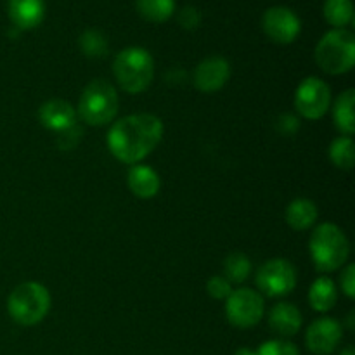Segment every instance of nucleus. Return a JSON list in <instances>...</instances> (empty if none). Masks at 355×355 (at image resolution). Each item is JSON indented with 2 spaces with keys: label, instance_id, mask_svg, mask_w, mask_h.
Masks as SVG:
<instances>
[{
  "label": "nucleus",
  "instance_id": "f257e3e1",
  "mask_svg": "<svg viewBox=\"0 0 355 355\" xmlns=\"http://www.w3.org/2000/svg\"><path fill=\"white\" fill-rule=\"evenodd\" d=\"M163 121L149 113L128 114L113 123L107 132V148L121 163L137 165L151 155L163 139Z\"/></svg>",
  "mask_w": 355,
  "mask_h": 355
},
{
  "label": "nucleus",
  "instance_id": "f03ea898",
  "mask_svg": "<svg viewBox=\"0 0 355 355\" xmlns=\"http://www.w3.org/2000/svg\"><path fill=\"white\" fill-rule=\"evenodd\" d=\"M311 259L319 272H335L342 269L350 255V243L345 232L335 224L318 225L309 241Z\"/></svg>",
  "mask_w": 355,
  "mask_h": 355
},
{
  "label": "nucleus",
  "instance_id": "7ed1b4c3",
  "mask_svg": "<svg viewBox=\"0 0 355 355\" xmlns=\"http://www.w3.org/2000/svg\"><path fill=\"white\" fill-rule=\"evenodd\" d=\"M113 73L125 92L141 94L155 78V61L146 49L127 47L114 58Z\"/></svg>",
  "mask_w": 355,
  "mask_h": 355
},
{
  "label": "nucleus",
  "instance_id": "20e7f679",
  "mask_svg": "<svg viewBox=\"0 0 355 355\" xmlns=\"http://www.w3.org/2000/svg\"><path fill=\"white\" fill-rule=\"evenodd\" d=\"M7 311L12 321L21 326H35L51 311V293L35 281L17 284L7 298Z\"/></svg>",
  "mask_w": 355,
  "mask_h": 355
},
{
  "label": "nucleus",
  "instance_id": "39448f33",
  "mask_svg": "<svg viewBox=\"0 0 355 355\" xmlns=\"http://www.w3.org/2000/svg\"><path fill=\"white\" fill-rule=\"evenodd\" d=\"M118 92L106 80H94L83 89L78 103V114L87 125L103 127L111 123L118 114Z\"/></svg>",
  "mask_w": 355,
  "mask_h": 355
},
{
  "label": "nucleus",
  "instance_id": "423d86ee",
  "mask_svg": "<svg viewBox=\"0 0 355 355\" xmlns=\"http://www.w3.org/2000/svg\"><path fill=\"white\" fill-rule=\"evenodd\" d=\"M314 59L328 75L349 73L355 64V38L349 30H331L319 40Z\"/></svg>",
  "mask_w": 355,
  "mask_h": 355
},
{
  "label": "nucleus",
  "instance_id": "0eeeda50",
  "mask_svg": "<svg viewBox=\"0 0 355 355\" xmlns=\"http://www.w3.org/2000/svg\"><path fill=\"white\" fill-rule=\"evenodd\" d=\"M266 312L263 297L250 288H238L225 298V315L232 326L248 329L259 324Z\"/></svg>",
  "mask_w": 355,
  "mask_h": 355
},
{
  "label": "nucleus",
  "instance_id": "6e6552de",
  "mask_svg": "<svg viewBox=\"0 0 355 355\" xmlns=\"http://www.w3.org/2000/svg\"><path fill=\"white\" fill-rule=\"evenodd\" d=\"M255 283L260 293L266 297H284V295H290L297 286V272L288 260L272 259L259 267Z\"/></svg>",
  "mask_w": 355,
  "mask_h": 355
},
{
  "label": "nucleus",
  "instance_id": "1a4fd4ad",
  "mask_svg": "<svg viewBox=\"0 0 355 355\" xmlns=\"http://www.w3.org/2000/svg\"><path fill=\"white\" fill-rule=\"evenodd\" d=\"M331 104V89L324 80L307 76L295 92V107L307 120H321Z\"/></svg>",
  "mask_w": 355,
  "mask_h": 355
},
{
  "label": "nucleus",
  "instance_id": "9d476101",
  "mask_svg": "<svg viewBox=\"0 0 355 355\" xmlns=\"http://www.w3.org/2000/svg\"><path fill=\"white\" fill-rule=\"evenodd\" d=\"M263 33L281 45L291 44L300 35L302 23L297 14L288 7H270L262 17Z\"/></svg>",
  "mask_w": 355,
  "mask_h": 355
},
{
  "label": "nucleus",
  "instance_id": "9b49d317",
  "mask_svg": "<svg viewBox=\"0 0 355 355\" xmlns=\"http://www.w3.org/2000/svg\"><path fill=\"white\" fill-rule=\"evenodd\" d=\"M342 326L331 318H321L312 322L305 335L307 349L315 355H329L342 342Z\"/></svg>",
  "mask_w": 355,
  "mask_h": 355
},
{
  "label": "nucleus",
  "instance_id": "f8f14e48",
  "mask_svg": "<svg viewBox=\"0 0 355 355\" xmlns=\"http://www.w3.org/2000/svg\"><path fill=\"white\" fill-rule=\"evenodd\" d=\"M231 76V66L220 55L203 59L194 69V85L205 94L220 90Z\"/></svg>",
  "mask_w": 355,
  "mask_h": 355
},
{
  "label": "nucleus",
  "instance_id": "ddd939ff",
  "mask_svg": "<svg viewBox=\"0 0 355 355\" xmlns=\"http://www.w3.org/2000/svg\"><path fill=\"white\" fill-rule=\"evenodd\" d=\"M38 118H40V123L47 130L68 132L75 127L76 110L68 101L52 99L42 104L40 111H38Z\"/></svg>",
  "mask_w": 355,
  "mask_h": 355
},
{
  "label": "nucleus",
  "instance_id": "4468645a",
  "mask_svg": "<svg viewBox=\"0 0 355 355\" xmlns=\"http://www.w3.org/2000/svg\"><path fill=\"white\" fill-rule=\"evenodd\" d=\"M7 12L10 21L19 30H33L40 26L45 16L44 0H9Z\"/></svg>",
  "mask_w": 355,
  "mask_h": 355
},
{
  "label": "nucleus",
  "instance_id": "2eb2a0df",
  "mask_svg": "<svg viewBox=\"0 0 355 355\" xmlns=\"http://www.w3.org/2000/svg\"><path fill=\"white\" fill-rule=\"evenodd\" d=\"M127 182L132 194L141 198V200H151L159 193V187H162V179L156 173V170H153L148 165H139V163L130 166Z\"/></svg>",
  "mask_w": 355,
  "mask_h": 355
},
{
  "label": "nucleus",
  "instance_id": "dca6fc26",
  "mask_svg": "<svg viewBox=\"0 0 355 355\" xmlns=\"http://www.w3.org/2000/svg\"><path fill=\"white\" fill-rule=\"evenodd\" d=\"M269 326L279 336H293L302 328V312L288 302H279L269 312Z\"/></svg>",
  "mask_w": 355,
  "mask_h": 355
},
{
  "label": "nucleus",
  "instance_id": "f3484780",
  "mask_svg": "<svg viewBox=\"0 0 355 355\" xmlns=\"http://www.w3.org/2000/svg\"><path fill=\"white\" fill-rule=\"evenodd\" d=\"M318 207L307 198L293 200L286 208V224L295 231H307L318 222Z\"/></svg>",
  "mask_w": 355,
  "mask_h": 355
},
{
  "label": "nucleus",
  "instance_id": "a211bd4d",
  "mask_svg": "<svg viewBox=\"0 0 355 355\" xmlns=\"http://www.w3.org/2000/svg\"><path fill=\"white\" fill-rule=\"evenodd\" d=\"M338 300V291H336L335 283L329 277L321 276L312 283L309 290V304L314 311L328 312L331 311Z\"/></svg>",
  "mask_w": 355,
  "mask_h": 355
},
{
  "label": "nucleus",
  "instance_id": "6ab92c4d",
  "mask_svg": "<svg viewBox=\"0 0 355 355\" xmlns=\"http://www.w3.org/2000/svg\"><path fill=\"white\" fill-rule=\"evenodd\" d=\"M354 104H355V90L349 89L338 96L333 107V118L335 125L343 135H352L355 132V116H354Z\"/></svg>",
  "mask_w": 355,
  "mask_h": 355
},
{
  "label": "nucleus",
  "instance_id": "aec40b11",
  "mask_svg": "<svg viewBox=\"0 0 355 355\" xmlns=\"http://www.w3.org/2000/svg\"><path fill=\"white\" fill-rule=\"evenodd\" d=\"M135 7L149 23H165L175 12V0H135Z\"/></svg>",
  "mask_w": 355,
  "mask_h": 355
},
{
  "label": "nucleus",
  "instance_id": "412c9836",
  "mask_svg": "<svg viewBox=\"0 0 355 355\" xmlns=\"http://www.w3.org/2000/svg\"><path fill=\"white\" fill-rule=\"evenodd\" d=\"M322 12L335 30H343L354 21V3L352 0H326Z\"/></svg>",
  "mask_w": 355,
  "mask_h": 355
},
{
  "label": "nucleus",
  "instance_id": "4be33fe9",
  "mask_svg": "<svg viewBox=\"0 0 355 355\" xmlns=\"http://www.w3.org/2000/svg\"><path fill=\"white\" fill-rule=\"evenodd\" d=\"M329 158L336 168L352 170L355 162V146L352 137L343 135V137L335 139L329 148Z\"/></svg>",
  "mask_w": 355,
  "mask_h": 355
},
{
  "label": "nucleus",
  "instance_id": "5701e85b",
  "mask_svg": "<svg viewBox=\"0 0 355 355\" xmlns=\"http://www.w3.org/2000/svg\"><path fill=\"white\" fill-rule=\"evenodd\" d=\"M252 274V262L243 253H231L224 262V277L229 283H243Z\"/></svg>",
  "mask_w": 355,
  "mask_h": 355
},
{
  "label": "nucleus",
  "instance_id": "b1692460",
  "mask_svg": "<svg viewBox=\"0 0 355 355\" xmlns=\"http://www.w3.org/2000/svg\"><path fill=\"white\" fill-rule=\"evenodd\" d=\"M236 355H300V352L293 343L286 340H269L255 350L239 349Z\"/></svg>",
  "mask_w": 355,
  "mask_h": 355
},
{
  "label": "nucleus",
  "instance_id": "393cba45",
  "mask_svg": "<svg viewBox=\"0 0 355 355\" xmlns=\"http://www.w3.org/2000/svg\"><path fill=\"white\" fill-rule=\"evenodd\" d=\"M80 47L89 58H103L107 54V40L101 31L87 30L80 37Z\"/></svg>",
  "mask_w": 355,
  "mask_h": 355
},
{
  "label": "nucleus",
  "instance_id": "a878e982",
  "mask_svg": "<svg viewBox=\"0 0 355 355\" xmlns=\"http://www.w3.org/2000/svg\"><path fill=\"white\" fill-rule=\"evenodd\" d=\"M207 291L215 300H225L232 293V286L224 276H214L207 283Z\"/></svg>",
  "mask_w": 355,
  "mask_h": 355
},
{
  "label": "nucleus",
  "instance_id": "bb28decb",
  "mask_svg": "<svg viewBox=\"0 0 355 355\" xmlns=\"http://www.w3.org/2000/svg\"><path fill=\"white\" fill-rule=\"evenodd\" d=\"M177 21H179V24L184 30H196L201 23V14L196 7L187 6L180 10L179 16H177Z\"/></svg>",
  "mask_w": 355,
  "mask_h": 355
},
{
  "label": "nucleus",
  "instance_id": "cd10ccee",
  "mask_svg": "<svg viewBox=\"0 0 355 355\" xmlns=\"http://www.w3.org/2000/svg\"><path fill=\"white\" fill-rule=\"evenodd\" d=\"M340 284H342V291L349 298H355V266L349 263L343 269L342 277H340Z\"/></svg>",
  "mask_w": 355,
  "mask_h": 355
},
{
  "label": "nucleus",
  "instance_id": "c85d7f7f",
  "mask_svg": "<svg viewBox=\"0 0 355 355\" xmlns=\"http://www.w3.org/2000/svg\"><path fill=\"white\" fill-rule=\"evenodd\" d=\"M340 355H355V352H354V349H352V347H349V349H345V350H343V352L340 354Z\"/></svg>",
  "mask_w": 355,
  "mask_h": 355
}]
</instances>
